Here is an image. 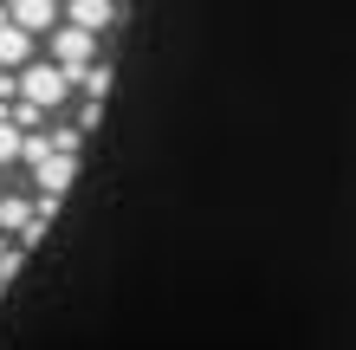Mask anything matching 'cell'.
<instances>
[{
    "label": "cell",
    "instance_id": "obj_1",
    "mask_svg": "<svg viewBox=\"0 0 356 350\" xmlns=\"http://www.w3.org/2000/svg\"><path fill=\"white\" fill-rule=\"evenodd\" d=\"M46 58H52V65H65L72 78H85L97 65V33H85V26H72V19H65V26L46 39Z\"/></svg>",
    "mask_w": 356,
    "mask_h": 350
},
{
    "label": "cell",
    "instance_id": "obj_2",
    "mask_svg": "<svg viewBox=\"0 0 356 350\" xmlns=\"http://www.w3.org/2000/svg\"><path fill=\"white\" fill-rule=\"evenodd\" d=\"M65 19L104 39V33H117V26H123V7H117V0H65Z\"/></svg>",
    "mask_w": 356,
    "mask_h": 350
},
{
    "label": "cell",
    "instance_id": "obj_3",
    "mask_svg": "<svg viewBox=\"0 0 356 350\" xmlns=\"http://www.w3.org/2000/svg\"><path fill=\"white\" fill-rule=\"evenodd\" d=\"M117 7H123V0H117Z\"/></svg>",
    "mask_w": 356,
    "mask_h": 350
}]
</instances>
